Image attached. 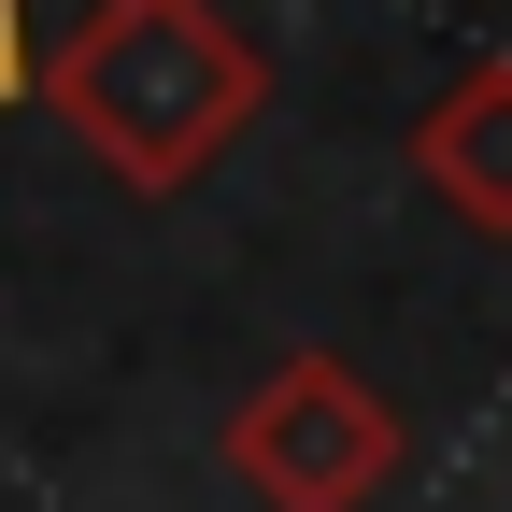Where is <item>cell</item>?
Wrapping results in <instances>:
<instances>
[{
  "mask_svg": "<svg viewBox=\"0 0 512 512\" xmlns=\"http://www.w3.org/2000/svg\"><path fill=\"white\" fill-rule=\"evenodd\" d=\"M43 114L128 200H185L271 114V57H256V29L228 0H86L72 43L43 57Z\"/></svg>",
  "mask_w": 512,
  "mask_h": 512,
  "instance_id": "obj_1",
  "label": "cell"
},
{
  "mask_svg": "<svg viewBox=\"0 0 512 512\" xmlns=\"http://www.w3.org/2000/svg\"><path fill=\"white\" fill-rule=\"evenodd\" d=\"M399 456H413L399 399H384L356 356H328V342H299L285 370H256V399L228 413V470H242L256 512H370L399 484Z\"/></svg>",
  "mask_w": 512,
  "mask_h": 512,
  "instance_id": "obj_2",
  "label": "cell"
},
{
  "mask_svg": "<svg viewBox=\"0 0 512 512\" xmlns=\"http://www.w3.org/2000/svg\"><path fill=\"white\" fill-rule=\"evenodd\" d=\"M413 185L456 228L512 242V57H470V72L413 114Z\"/></svg>",
  "mask_w": 512,
  "mask_h": 512,
  "instance_id": "obj_3",
  "label": "cell"
},
{
  "mask_svg": "<svg viewBox=\"0 0 512 512\" xmlns=\"http://www.w3.org/2000/svg\"><path fill=\"white\" fill-rule=\"evenodd\" d=\"M43 57H29V0H0V100H29Z\"/></svg>",
  "mask_w": 512,
  "mask_h": 512,
  "instance_id": "obj_4",
  "label": "cell"
}]
</instances>
